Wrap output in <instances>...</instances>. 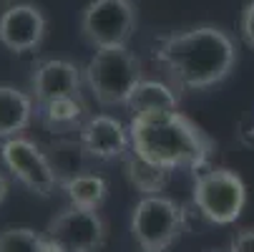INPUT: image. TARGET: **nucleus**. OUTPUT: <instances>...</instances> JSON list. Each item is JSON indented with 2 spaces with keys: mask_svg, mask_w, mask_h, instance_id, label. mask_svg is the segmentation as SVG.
Here are the masks:
<instances>
[{
  "mask_svg": "<svg viewBox=\"0 0 254 252\" xmlns=\"http://www.w3.org/2000/svg\"><path fill=\"white\" fill-rule=\"evenodd\" d=\"M154 61L166 71L174 88L204 91L222 84L237 66V43L219 25H194L161 35Z\"/></svg>",
  "mask_w": 254,
  "mask_h": 252,
  "instance_id": "f257e3e1",
  "label": "nucleus"
},
{
  "mask_svg": "<svg viewBox=\"0 0 254 252\" xmlns=\"http://www.w3.org/2000/svg\"><path fill=\"white\" fill-rule=\"evenodd\" d=\"M131 149L166 169H204L209 167L216 144L214 139L196 126L181 111H154V114H133L131 124Z\"/></svg>",
  "mask_w": 254,
  "mask_h": 252,
  "instance_id": "f03ea898",
  "label": "nucleus"
},
{
  "mask_svg": "<svg viewBox=\"0 0 254 252\" xmlns=\"http://www.w3.org/2000/svg\"><path fill=\"white\" fill-rule=\"evenodd\" d=\"M141 81V61L126 46L96 48L86 66V84L101 106H126Z\"/></svg>",
  "mask_w": 254,
  "mask_h": 252,
  "instance_id": "7ed1b4c3",
  "label": "nucleus"
},
{
  "mask_svg": "<svg viewBox=\"0 0 254 252\" xmlns=\"http://www.w3.org/2000/svg\"><path fill=\"white\" fill-rule=\"evenodd\" d=\"M194 207L211 225H232L247 204L242 176L227 167H204L194 179Z\"/></svg>",
  "mask_w": 254,
  "mask_h": 252,
  "instance_id": "20e7f679",
  "label": "nucleus"
},
{
  "mask_svg": "<svg viewBox=\"0 0 254 252\" xmlns=\"http://www.w3.org/2000/svg\"><path fill=\"white\" fill-rule=\"evenodd\" d=\"M187 227V212L179 202L161 194H143L131 214V235L141 250L164 252Z\"/></svg>",
  "mask_w": 254,
  "mask_h": 252,
  "instance_id": "39448f33",
  "label": "nucleus"
},
{
  "mask_svg": "<svg viewBox=\"0 0 254 252\" xmlns=\"http://www.w3.org/2000/svg\"><path fill=\"white\" fill-rule=\"evenodd\" d=\"M138 15L131 0H91L81 13V35L93 48L126 46Z\"/></svg>",
  "mask_w": 254,
  "mask_h": 252,
  "instance_id": "423d86ee",
  "label": "nucleus"
},
{
  "mask_svg": "<svg viewBox=\"0 0 254 252\" xmlns=\"http://www.w3.org/2000/svg\"><path fill=\"white\" fill-rule=\"evenodd\" d=\"M46 237L61 252H101L108 240V225L98 209L68 204L48 222Z\"/></svg>",
  "mask_w": 254,
  "mask_h": 252,
  "instance_id": "0eeeda50",
  "label": "nucleus"
},
{
  "mask_svg": "<svg viewBox=\"0 0 254 252\" xmlns=\"http://www.w3.org/2000/svg\"><path fill=\"white\" fill-rule=\"evenodd\" d=\"M0 159H3L5 169L30 192L41 197H51L56 189H61V182L48 162L46 149H41L33 139H25L23 134L3 139Z\"/></svg>",
  "mask_w": 254,
  "mask_h": 252,
  "instance_id": "6e6552de",
  "label": "nucleus"
},
{
  "mask_svg": "<svg viewBox=\"0 0 254 252\" xmlns=\"http://www.w3.org/2000/svg\"><path fill=\"white\" fill-rule=\"evenodd\" d=\"M48 30L43 10L33 3H15L0 13V46L13 53L38 51Z\"/></svg>",
  "mask_w": 254,
  "mask_h": 252,
  "instance_id": "1a4fd4ad",
  "label": "nucleus"
},
{
  "mask_svg": "<svg viewBox=\"0 0 254 252\" xmlns=\"http://www.w3.org/2000/svg\"><path fill=\"white\" fill-rule=\"evenodd\" d=\"M30 93L35 98V109L53 98L63 96H81V68L63 58H46L33 66L30 76Z\"/></svg>",
  "mask_w": 254,
  "mask_h": 252,
  "instance_id": "9d476101",
  "label": "nucleus"
},
{
  "mask_svg": "<svg viewBox=\"0 0 254 252\" xmlns=\"http://www.w3.org/2000/svg\"><path fill=\"white\" fill-rule=\"evenodd\" d=\"M78 139L93 159H119L131 152V131L114 116H88L78 131Z\"/></svg>",
  "mask_w": 254,
  "mask_h": 252,
  "instance_id": "9b49d317",
  "label": "nucleus"
},
{
  "mask_svg": "<svg viewBox=\"0 0 254 252\" xmlns=\"http://www.w3.org/2000/svg\"><path fill=\"white\" fill-rule=\"evenodd\" d=\"M35 116L33 93L13 86L0 84V139L20 136Z\"/></svg>",
  "mask_w": 254,
  "mask_h": 252,
  "instance_id": "f8f14e48",
  "label": "nucleus"
},
{
  "mask_svg": "<svg viewBox=\"0 0 254 252\" xmlns=\"http://www.w3.org/2000/svg\"><path fill=\"white\" fill-rule=\"evenodd\" d=\"M86 103L83 98L76 96H63V98H53L43 106L35 109V116L43 124L46 131L51 134H68V131H81V126L86 124Z\"/></svg>",
  "mask_w": 254,
  "mask_h": 252,
  "instance_id": "ddd939ff",
  "label": "nucleus"
},
{
  "mask_svg": "<svg viewBox=\"0 0 254 252\" xmlns=\"http://www.w3.org/2000/svg\"><path fill=\"white\" fill-rule=\"evenodd\" d=\"M46 154H48V162L58 176L61 187L68 182V179H73L78 174H86L91 171L88 169V149L83 147V141H73V139H56L46 147Z\"/></svg>",
  "mask_w": 254,
  "mask_h": 252,
  "instance_id": "4468645a",
  "label": "nucleus"
},
{
  "mask_svg": "<svg viewBox=\"0 0 254 252\" xmlns=\"http://www.w3.org/2000/svg\"><path fill=\"white\" fill-rule=\"evenodd\" d=\"M176 103H179V96H176L174 86L141 79L126 106L133 114H154V111H174Z\"/></svg>",
  "mask_w": 254,
  "mask_h": 252,
  "instance_id": "2eb2a0df",
  "label": "nucleus"
},
{
  "mask_svg": "<svg viewBox=\"0 0 254 252\" xmlns=\"http://www.w3.org/2000/svg\"><path fill=\"white\" fill-rule=\"evenodd\" d=\"M124 164H126V176L128 182L141 192V194H159L166 189L169 179H171V169L166 167H159L149 159H143L141 154H136L133 149L124 157Z\"/></svg>",
  "mask_w": 254,
  "mask_h": 252,
  "instance_id": "dca6fc26",
  "label": "nucleus"
},
{
  "mask_svg": "<svg viewBox=\"0 0 254 252\" xmlns=\"http://www.w3.org/2000/svg\"><path fill=\"white\" fill-rule=\"evenodd\" d=\"M61 189L65 192L70 204L88 207V209H101V204L108 197V182L101 174H93V171H86V174L68 179Z\"/></svg>",
  "mask_w": 254,
  "mask_h": 252,
  "instance_id": "f3484780",
  "label": "nucleus"
},
{
  "mask_svg": "<svg viewBox=\"0 0 254 252\" xmlns=\"http://www.w3.org/2000/svg\"><path fill=\"white\" fill-rule=\"evenodd\" d=\"M0 252H61L46 232L33 227H5L0 230Z\"/></svg>",
  "mask_w": 254,
  "mask_h": 252,
  "instance_id": "a211bd4d",
  "label": "nucleus"
},
{
  "mask_svg": "<svg viewBox=\"0 0 254 252\" xmlns=\"http://www.w3.org/2000/svg\"><path fill=\"white\" fill-rule=\"evenodd\" d=\"M239 33H242V41L254 51V0H249L239 15Z\"/></svg>",
  "mask_w": 254,
  "mask_h": 252,
  "instance_id": "6ab92c4d",
  "label": "nucleus"
},
{
  "mask_svg": "<svg viewBox=\"0 0 254 252\" xmlns=\"http://www.w3.org/2000/svg\"><path fill=\"white\" fill-rule=\"evenodd\" d=\"M229 252H254V227H242L229 242Z\"/></svg>",
  "mask_w": 254,
  "mask_h": 252,
  "instance_id": "aec40b11",
  "label": "nucleus"
},
{
  "mask_svg": "<svg viewBox=\"0 0 254 252\" xmlns=\"http://www.w3.org/2000/svg\"><path fill=\"white\" fill-rule=\"evenodd\" d=\"M237 139H239L242 147L254 149V114H247V116L239 119V124H237Z\"/></svg>",
  "mask_w": 254,
  "mask_h": 252,
  "instance_id": "412c9836",
  "label": "nucleus"
},
{
  "mask_svg": "<svg viewBox=\"0 0 254 252\" xmlns=\"http://www.w3.org/2000/svg\"><path fill=\"white\" fill-rule=\"evenodd\" d=\"M8 192H10V179L0 171V204H3L8 199Z\"/></svg>",
  "mask_w": 254,
  "mask_h": 252,
  "instance_id": "4be33fe9",
  "label": "nucleus"
},
{
  "mask_svg": "<svg viewBox=\"0 0 254 252\" xmlns=\"http://www.w3.org/2000/svg\"><path fill=\"white\" fill-rule=\"evenodd\" d=\"M209 252H222V250H209Z\"/></svg>",
  "mask_w": 254,
  "mask_h": 252,
  "instance_id": "5701e85b",
  "label": "nucleus"
},
{
  "mask_svg": "<svg viewBox=\"0 0 254 252\" xmlns=\"http://www.w3.org/2000/svg\"><path fill=\"white\" fill-rule=\"evenodd\" d=\"M143 252H149V250H143Z\"/></svg>",
  "mask_w": 254,
  "mask_h": 252,
  "instance_id": "b1692460",
  "label": "nucleus"
}]
</instances>
